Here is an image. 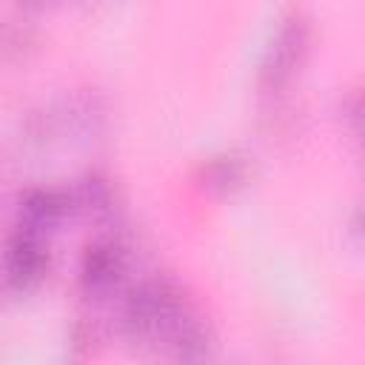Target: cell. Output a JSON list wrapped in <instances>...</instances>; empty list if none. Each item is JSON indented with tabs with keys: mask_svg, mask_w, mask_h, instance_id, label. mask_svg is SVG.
<instances>
[{
	"mask_svg": "<svg viewBox=\"0 0 365 365\" xmlns=\"http://www.w3.org/2000/svg\"><path fill=\"white\" fill-rule=\"evenodd\" d=\"M46 265H48V254L40 242V234L29 228H17V234H11L6 242V257H3L6 285L14 291H29L43 279Z\"/></svg>",
	"mask_w": 365,
	"mask_h": 365,
	"instance_id": "cell-3",
	"label": "cell"
},
{
	"mask_svg": "<svg viewBox=\"0 0 365 365\" xmlns=\"http://www.w3.org/2000/svg\"><path fill=\"white\" fill-rule=\"evenodd\" d=\"M123 274V251L114 242H94L86 248L83 254V265H80V279L88 291L103 294L111 291L114 282Z\"/></svg>",
	"mask_w": 365,
	"mask_h": 365,
	"instance_id": "cell-4",
	"label": "cell"
},
{
	"mask_svg": "<svg viewBox=\"0 0 365 365\" xmlns=\"http://www.w3.org/2000/svg\"><path fill=\"white\" fill-rule=\"evenodd\" d=\"M348 123L354 125L356 134L365 137V88L356 91V94L348 100Z\"/></svg>",
	"mask_w": 365,
	"mask_h": 365,
	"instance_id": "cell-9",
	"label": "cell"
},
{
	"mask_svg": "<svg viewBox=\"0 0 365 365\" xmlns=\"http://www.w3.org/2000/svg\"><path fill=\"white\" fill-rule=\"evenodd\" d=\"M80 205H86L88 211H108L111 208V185L100 177H88L80 188Z\"/></svg>",
	"mask_w": 365,
	"mask_h": 365,
	"instance_id": "cell-8",
	"label": "cell"
},
{
	"mask_svg": "<svg viewBox=\"0 0 365 365\" xmlns=\"http://www.w3.org/2000/svg\"><path fill=\"white\" fill-rule=\"evenodd\" d=\"M185 314V302L180 297V291L165 282V279H151L137 285L123 305V325L125 331H131L134 336H145V334H163Z\"/></svg>",
	"mask_w": 365,
	"mask_h": 365,
	"instance_id": "cell-1",
	"label": "cell"
},
{
	"mask_svg": "<svg viewBox=\"0 0 365 365\" xmlns=\"http://www.w3.org/2000/svg\"><path fill=\"white\" fill-rule=\"evenodd\" d=\"M20 3H26V6H43L46 0H20Z\"/></svg>",
	"mask_w": 365,
	"mask_h": 365,
	"instance_id": "cell-11",
	"label": "cell"
},
{
	"mask_svg": "<svg viewBox=\"0 0 365 365\" xmlns=\"http://www.w3.org/2000/svg\"><path fill=\"white\" fill-rule=\"evenodd\" d=\"M165 339H168L165 345L171 348V354L180 356V359H205L211 354L208 328L197 317H191L188 311L165 331Z\"/></svg>",
	"mask_w": 365,
	"mask_h": 365,
	"instance_id": "cell-5",
	"label": "cell"
},
{
	"mask_svg": "<svg viewBox=\"0 0 365 365\" xmlns=\"http://www.w3.org/2000/svg\"><path fill=\"white\" fill-rule=\"evenodd\" d=\"M354 234L365 242V208H362V211L356 214V220H354Z\"/></svg>",
	"mask_w": 365,
	"mask_h": 365,
	"instance_id": "cell-10",
	"label": "cell"
},
{
	"mask_svg": "<svg viewBox=\"0 0 365 365\" xmlns=\"http://www.w3.org/2000/svg\"><path fill=\"white\" fill-rule=\"evenodd\" d=\"M245 177V165L237 160V157H217L211 165H208V185L211 188H234L240 185Z\"/></svg>",
	"mask_w": 365,
	"mask_h": 365,
	"instance_id": "cell-7",
	"label": "cell"
},
{
	"mask_svg": "<svg viewBox=\"0 0 365 365\" xmlns=\"http://www.w3.org/2000/svg\"><path fill=\"white\" fill-rule=\"evenodd\" d=\"M308 23L302 14L291 11L288 17H282L268 51H265V60H262V71H259V83L265 88H279L285 86L294 71L299 68L305 51H308Z\"/></svg>",
	"mask_w": 365,
	"mask_h": 365,
	"instance_id": "cell-2",
	"label": "cell"
},
{
	"mask_svg": "<svg viewBox=\"0 0 365 365\" xmlns=\"http://www.w3.org/2000/svg\"><path fill=\"white\" fill-rule=\"evenodd\" d=\"M68 202L66 197H60L57 191H29L23 200H20V228H29V231H43V228H51L63 214H66Z\"/></svg>",
	"mask_w": 365,
	"mask_h": 365,
	"instance_id": "cell-6",
	"label": "cell"
}]
</instances>
